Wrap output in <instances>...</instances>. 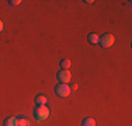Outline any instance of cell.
Returning a JSON list of instances; mask_svg holds the SVG:
<instances>
[{
    "mask_svg": "<svg viewBox=\"0 0 132 126\" xmlns=\"http://www.w3.org/2000/svg\"><path fill=\"white\" fill-rule=\"evenodd\" d=\"M17 126H30V119L26 116H18L17 118Z\"/></svg>",
    "mask_w": 132,
    "mask_h": 126,
    "instance_id": "cell-7",
    "label": "cell"
},
{
    "mask_svg": "<svg viewBox=\"0 0 132 126\" xmlns=\"http://www.w3.org/2000/svg\"><path fill=\"white\" fill-rule=\"evenodd\" d=\"M69 67H70V60H69V59L61 60V69L62 70H69Z\"/></svg>",
    "mask_w": 132,
    "mask_h": 126,
    "instance_id": "cell-10",
    "label": "cell"
},
{
    "mask_svg": "<svg viewBox=\"0 0 132 126\" xmlns=\"http://www.w3.org/2000/svg\"><path fill=\"white\" fill-rule=\"evenodd\" d=\"M56 77H58L59 83L68 84L69 81H70V78H72V74H70V71H69V70H59L58 74H56Z\"/></svg>",
    "mask_w": 132,
    "mask_h": 126,
    "instance_id": "cell-4",
    "label": "cell"
},
{
    "mask_svg": "<svg viewBox=\"0 0 132 126\" xmlns=\"http://www.w3.org/2000/svg\"><path fill=\"white\" fill-rule=\"evenodd\" d=\"M34 115H35V118L38 122H42V121H45V119L49 118L51 111H49V108L46 105H37L35 109H34Z\"/></svg>",
    "mask_w": 132,
    "mask_h": 126,
    "instance_id": "cell-1",
    "label": "cell"
},
{
    "mask_svg": "<svg viewBox=\"0 0 132 126\" xmlns=\"http://www.w3.org/2000/svg\"><path fill=\"white\" fill-rule=\"evenodd\" d=\"M3 126H17V118H15V116H9L4 121Z\"/></svg>",
    "mask_w": 132,
    "mask_h": 126,
    "instance_id": "cell-8",
    "label": "cell"
},
{
    "mask_svg": "<svg viewBox=\"0 0 132 126\" xmlns=\"http://www.w3.org/2000/svg\"><path fill=\"white\" fill-rule=\"evenodd\" d=\"M35 104L37 105H46V104H48V97L42 95V94H38V95L35 97Z\"/></svg>",
    "mask_w": 132,
    "mask_h": 126,
    "instance_id": "cell-5",
    "label": "cell"
},
{
    "mask_svg": "<svg viewBox=\"0 0 132 126\" xmlns=\"http://www.w3.org/2000/svg\"><path fill=\"white\" fill-rule=\"evenodd\" d=\"M76 88H77L76 84H72V86H70V90H76Z\"/></svg>",
    "mask_w": 132,
    "mask_h": 126,
    "instance_id": "cell-13",
    "label": "cell"
},
{
    "mask_svg": "<svg viewBox=\"0 0 132 126\" xmlns=\"http://www.w3.org/2000/svg\"><path fill=\"white\" fill-rule=\"evenodd\" d=\"M84 3H87V4H92V3H94V2H93V0H86Z\"/></svg>",
    "mask_w": 132,
    "mask_h": 126,
    "instance_id": "cell-14",
    "label": "cell"
},
{
    "mask_svg": "<svg viewBox=\"0 0 132 126\" xmlns=\"http://www.w3.org/2000/svg\"><path fill=\"white\" fill-rule=\"evenodd\" d=\"M81 126H96V121L93 118H84L81 122Z\"/></svg>",
    "mask_w": 132,
    "mask_h": 126,
    "instance_id": "cell-9",
    "label": "cell"
},
{
    "mask_svg": "<svg viewBox=\"0 0 132 126\" xmlns=\"http://www.w3.org/2000/svg\"><path fill=\"white\" fill-rule=\"evenodd\" d=\"M114 42H115V37L112 34H104V35L100 37V41H98L101 48H110V46L114 45Z\"/></svg>",
    "mask_w": 132,
    "mask_h": 126,
    "instance_id": "cell-2",
    "label": "cell"
},
{
    "mask_svg": "<svg viewBox=\"0 0 132 126\" xmlns=\"http://www.w3.org/2000/svg\"><path fill=\"white\" fill-rule=\"evenodd\" d=\"M87 41H89L90 43H93V45H96V43H98V41H100V35L96 34V32H92V34H89V37H87Z\"/></svg>",
    "mask_w": 132,
    "mask_h": 126,
    "instance_id": "cell-6",
    "label": "cell"
},
{
    "mask_svg": "<svg viewBox=\"0 0 132 126\" xmlns=\"http://www.w3.org/2000/svg\"><path fill=\"white\" fill-rule=\"evenodd\" d=\"M3 28H4V25H3V21L0 20V32H2V31H3Z\"/></svg>",
    "mask_w": 132,
    "mask_h": 126,
    "instance_id": "cell-12",
    "label": "cell"
},
{
    "mask_svg": "<svg viewBox=\"0 0 132 126\" xmlns=\"http://www.w3.org/2000/svg\"><path fill=\"white\" fill-rule=\"evenodd\" d=\"M9 3H10L11 6H18V4L21 3V0H10Z\"/></svg>",
    "mask_w": 132,
    "mask_h": 126,
    "instance_id": "cell-11",
    "label": "cell"
},
{
    "mask_svg": "<svg viewBox=\"0 0 132 126\" xmlns=\"http://www.w3.org/2000/svg\"><path fill=\"white\" fill-rule=\"evenodd\" d=\"M70 87L68 86V84H63V83H59V84H56V87H55V93L58 94L59 97H62V98H66V97H69L70 95Z\"/></svg>",
    "mask_w": 132,
    "mask_h": 126,
    "instance_id": "cell-3",
    "label": "cell"
}]
</instances>
